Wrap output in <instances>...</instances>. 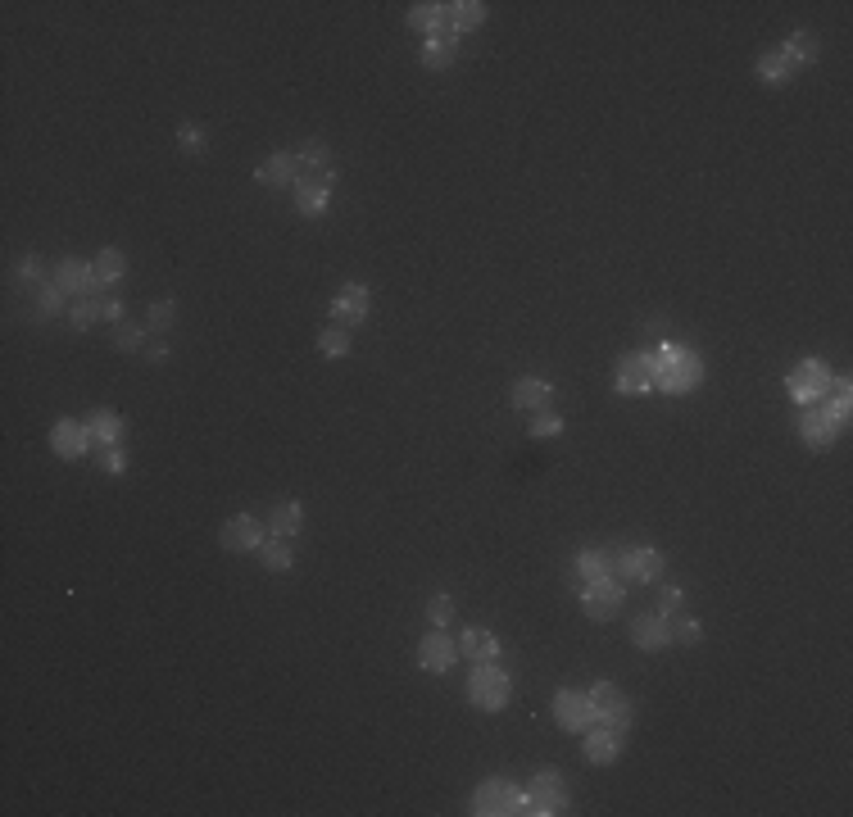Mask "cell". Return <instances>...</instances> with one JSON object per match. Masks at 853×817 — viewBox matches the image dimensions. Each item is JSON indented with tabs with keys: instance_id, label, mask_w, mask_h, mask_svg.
<instances>
[{
	"instance_id": "cell-1",
	"label": "cell",
	"mask_w": 853,
	"mask_h": 817,
	"mask_svg": "<svg viewBox=\"0 0 853 817\" xmlns=\"http://www.w3.org/2000/svg\"><path fill=\"white\" fill-rule=\"evenodd\" d=\"M649 377H654V391H663V395H690L699 382H704V359H699V350H690V345L663 341L654 350Z\"/></svg>"
},
{
	"instance_id": "cell-2",
	"label": "cell",
	"mask_w": 853,
	"mask_h": 817,
	"mask_svg": "<svg viewBox=\"0 0 853 817\" xmlns=\"http://www.w3.org/2000/svg\"><path fill=\"white\" fill-rule=\"evenodd\" d=\"M513 699V677L500 663H472L468 672V704L481 713H500Z\"/></svg>"
},
{
	"instance_id": "cell-3",
	"label": "cell",
	"mask_w": 853,
	"mask_h": 817,
	"mask_svg": "<svg viewBox=\"0 0 853 817\" xmlns=\"http://www.w3.org/2000/svg\"><path fill=\"white\" fill-rule=\"evenodd\" d=\"M613 554V577H622L627 586H654V581H663V554L654 550V545H618Z\"/></svg>"
},
{
	"instance_id": "cell-4",
	"label": "cell",
	"mask_w": 853,
	"mask_h": 817,
	"mask_svg": "<svg viewBox=\"0 0 853 817\" xmlns=\"http://www.w3.org/2000/svg\"><path fill=\"white\" fill-rule=\"evenodd\" d=\"M577 600H581V609H586V618L590 622H613L622 613V604H627V581L622 577H599V581H586L577 591Z\"/></svg>"
},
{
	"instance_id": "cell-5",
	"label": "cell",
	"mask_w": 853,
	"mask_h": 817,
	"mask_svg": "<svg viewBox=\"0 0 853 817\" xmlns=\"http://www.w3.org/2000/svg\"><path fill=\"white\" fill-rule=\"evenodd\" d=\"M831 368H826V359H799L790 373H785V391H790V400L804 409V404H822L826 391H831Z\"/></svg>"
},
{
	"instance_id": "cell-6",
	"label": "cell",
	"mask_w": 853,
	"mask_h": 817,
	"mask_svg": "<svg viewBox=\"0 0 853 817\" xmlns=\"http://www.w3.org/2000/svg\"><path fill=\"white\" fill-rule=\"evenodd\" d=\"M472 813L477 817H495V813H531L536 817V804H531V795H522L513 781H481L477 795H472Z\"/></svg>"
},
{
	"instance_id": "cell-7",
	"label": "cell",
	"mask_w": 853,
	"mask_h": 817,
	"mask_svg": "<svg viewBox=\"0 0 853 817\" xmlns=\"http://www.w3.org/2000/svg\"><path fill=\"white\" fill-rule=\"evenodd\" d=\"M50 277L64 286V296H69V300H100V296H105V282L96 277V264H91V259L64 255Z\"/></svg>"
},
{
	"instance_id": "cell-8",
	"label": "cell",
	"mask_w": 853,
	"mask_h": 817,
	"mask_svg": "<svg viewBox=\"0 0 853 817\" xmlns=\"http://www.w3.org/2000/svg\"><path fill=\"white\" fill-rule=\"evenodd\" d=\"M291 191H295L300 218H323L327 205H332V191H336V168H327V173H300Z\"/></svg>"
},
{
	"instance_id": "cell-9",
	"label": "cell",
	"mask_w": 853,
	"mask_h": 817,
	"mask_svg": "<svg viewBox=\"0 0 853 817\" xmlns=\"http://www.w3.org/2000/svg\"><path fill=\"white\" fill-rule=\"evenodd\" d=\"M795 432H799V441L808 445V450H831L835 441H840V432L844 427L835 423L831 414H826V409H817V404H804V409H799L795 414Z\"/></svg>"
},
{
	"instance_id": "cell-10",
	"label": "cell",
	"mask_w": 853,
	"mask_h": 817,
	"mask_svg": "<svg viewBox=\"0 0 853 817\" xmlns=\"http://www.w3.org/2000/svg\"><path fill=\"white\" fill-rule=\"evenodd\" d=\"M554 722H559L563 731H572V736H581V731L595 727V704H590L586 690H554Z\"/></svg>"
},
{
	"instance_id": "cell-11",
	"label": "cell",
	"mask_w": 853,
	"mask_h": 817,
	"mask_svg": "<svg viewBox=\"0 0 853 817\" xmlns=\"http://www.w3.org/2000/svg\"><path fill=\"white\" fill-rule=\"evenodd\" d=\"M368 309H373V291L363 282H345L341 291L332 296V305H327V314H332L336 327H363V318H368Z\"/></svg>"
},
{
	"instance_id": "cell-12",
	"label": "cell",
	"mask_w": 853,
	"mask_h": 817,
	"mask_svg": "<svg viewBox=\"0 0 853 817\" xmlns=\"http://www.w3.org/2000/svg\"><path fill=\"white\" fill-rule=\"evenodd\" d=\"M454 663H459V640H454L445 627H432L427 636L418 640V668L422 672L441 677V672H450Z\"/></svg>"
},
{
	"instance_id": "cell-13",
	"label": "cell",
	"mask_w": 853,
	"mask_h": 817,
	"mask_svg": "<svg viewBox=\"0 0 853 817\" xmlns=\"http://www.w3.org/2000/svg\"><path fill=\"white\" fill-rule=\"evenodd\" d=\"M264 541H268V527L259 518H250V513H232L223 522V532H218V545L227 554H255Z\"/></svg>"
},
{
	"instance_id": "cell-14",
	"label": "cell",
	"mask_w": 853,
	"mask_h": 817,
	"mask_svg": "<svg viewBox=\"0 0 853 817\" xmlns=\"http://www.w3.org/2000/svg\"><path fill=\"white\" fill-rule=\"evenodd\" d=\"M531 804H536V817H554V813H568V781H563L559 768H540L531 777Z\"/></svg>"
},
{
	"instance_id": "cell-15",
	"label": "cell",
	"mask_w": 853,
	"mask_h": 817,
	"mask_svg": "<svg viewBox=\"0 0 853 817\" xmlns=\"http://www.w3.org/2000/svg\"><path fill=\"white\" fill-rule=\"evenodd\" d=\"M649 368H654V350H631V355H622L618 368H613V386H618V395H649L654 391Z\"/></svg>"
},
{
	"instance_id": "cell-16",
	"label": "cell",
	"mask_w": 853,
	"mask_h": 817,
	"mask_svg": "<svg viewBox=\"0 0 853 817\" xmlns=\"http://www.w3.org/2000/svg\"><path fill=\"white\" fill-rule=\"evenodd\" d=\"M631 645L645 654H663L672 645V618H663V613H640L631 622Z\"/></svg>"
},
{
	"instance_id": "cell-17",
	"label": "cell",
	"mask_w": 853,
	"mask_h": 817,
	"mask_svg": "<svg viewBox=\"0 0 853 817\" xmlns=\"http://www.w3.org/2000/svg\"><path fill=\"white\" fill-rule=\"evenodd\" d=\"M295 178H300V164H295V150H273L264 164L255 168V182L268 191H291Z\"/></svg>"
},
{
	"instance_id": "cell-18",
	"label": "cell",
	"mask_w": 853,
	"mask_h": 817,
	"mask_svg": "<svg viewBox=\"0 0 853 817\" xmlns=\"http://www.w3.org/2000/svg\"><path fill=\"white\" fill-rule=\"evenodd\" d=\"M50 450H55L59 459H82V454L91 450L87 423H78V418H59V423L50 427Z\"/></svg>"
},
{
	"instance_id": "cell-19",
	"label": "cell",
	"mask_w": 853,
	"mask_h": 817,
	"mask_svg": "<svg viewBox=\"0 0 853 817\" xmlns=\"http://www.w3.org/2000/svg\"><path fill=\"white\" fill-rule=\"evenodd\" d=\"M454 640H459V654H463L468 663H500V659H504L500 636H491L486 627H463Z\"/></svg>"
},
{
	"instance_id": "cell-20",
	"label": "cell",
	"mask_w": 853,
	"mask_h": 817,
	"mask_svg": "<svg viewBox=\"0 0 853 817\" xmlns=\"http://www.w3.org/2000/svg\"><path fill=\"white\" fill-rule=\"evenodd\" d=\"M581 754L595 763V768H613L622 758V736L618 731H608V727H590V731H581Z\"/></svg>"
},
{
	"instance_id": "cell-21",
	"label": "cell",
	"mask_w": 853,
	"mask_h": 817,
	"mask_svg": "<svg viewBox=\"0 0 853 817\" xmlns=\"http://www.w3.org/2000/svg\"><path fill=\"white\" fill-rule=\"evenodd\" d=\"M509 404L518 409V414L531 418V414H540V409H550V404H554V386L540 382V377H522V382H513Z\"/></svg>"
},
{
	"instance_id": "cell-22",
	"label": "cell",
	"mask_w": 853,
	"mask_h": 817,
	"mask_svg": "<svg viewBox=\"0 0 853 817\" xmlns=\"http://www.w3.org/2000/svg\"><path fill=\"white\" fill-rule=\"evenodd\" d=\"M486 23V0H454L445 5V37L463 41V32H477Z\"/></svg>"
},
{
	"instance_id": "cell-23",
	"label": "cell",
	"mask_w": 853,
	"mask_h": 817,
	"mask_svg": "<svg viewBox=\"0 0 853 817\" xmlns=\"http://www.w3.org/2000/svg\"><path fill=\"white\" fill-rule=\"evenodd\" d=\"M781 55L795 64L799 73H804V69H813V64L822 60V37H817V32H808V28H799V32H790V37L781 41Z\"/></svg>"
},
{
	"instance_id": "cell-24",
	"label": "cell",
	"mask_w": 853,
	"mask_h": 817,
	"mask_svg": "<svg viewBox=\"0 0 853 817\" xmlns=\"http://www.w3.org/2000/svg\"><path fill=\"white\" fill-rule=\"evenodd\" d=\"M69 305H73V300L64 296V286H59L55 277H46L41 286H32V318H37V323H46V318H59V314H69Z\"/></svg>"
},
{
	"instance_id": "cell-25",
	"label": "cell",
	"mask_w": 853,
	"mask_h": 817,
	"mask_svg": "<svg viewBox=\"0 0 853 817\" xmlns=\"http://www.w3.org/2000/svg\"><path fill=\"white\" fill-rule=\"evenodd\" d=\"M754 73H758V82H763V87H790V82L799 78V69L781 55V46L763 50V55L754 60Z\"/></svg>"
},
{
	"instance_id": "cell-26",
	"label": "cell",
	"mask_w": 853,
	"mask_h": 817,
	"mask_svg": "<svg viewBox=\"0 0 853 817\" xmlns=\"http://www.w3.org/2000/svg\"><path fill=\"white\" fill-rule=\"evenodd\" d=\"M91 432V445H123L128 441V423L114 409H91V418H82Z\"/></svg>"
},
{
	"instance_id": "cell-27",
	"label": "cell",
	"mask_w": 853,
	"mask_h": 817,
	"mask_svg": "<svg viewBox=\"0 0 853 817\" xmlns=\"http://www.w3.org/2000/svg\"><path fill=\"white\" fill-rule=\"evenodd\" d=\"M459 46L463 41H454V37H427L418 46V64L422 69H432V73H441V69H450V64L459 60Z\"/></svg>"
},
{
	"instance_id": "cell-28",
	"label": "cell",
	"mask_w": 853,
	"mask_h": 817,
	"mask_svg": "<svg viewBox=\"0 0 853 817\" xmlns=\"http://www.w3.org/2000/svg\"><path fill=\"white\" fill-rule=\"evenodd\" d=\"M409 28L418 32L422 41L445 37V5H436V0H418V5H409Z\"/></svg>"
},
{
	"instance_id": "cell-29",
	"label": "cell",
	"mask_w": 853,
	"mask_h": 817,
	"mask_svg": "<svg viewBox=\"0 0 853 817\" xmlns=\"http://www.w3.org/2000/svg\"><path fill=\"white\" fill-rule=\"evenodd\" d=\"M264 527H268V536H282V541H291V536L304 527V509L295 500H277L273 509H268Z\"/></svg>"
},
{
	"instance_id": "cell-30",
	"label": "cell",
	"mask_w": 853,
	"mask_h": 817,
	"mask_svg": "<svg viewBox=\"0 0 853 817\" xmlns=\"http://www.w3.org/2000/svg\"><path fill=\"white\" fill-rule=\"evenodd\" d=\"M295 164H300V173H327L332 168V146L323 137H304L295 146Z\"/></svg>"
},
{
	"instance_id": "cell-31",
	"label": "cell",
	"mask_w": 853,
	"mask_h": 817,
	"mask_svg": "<svg viewBox=\"0 0 853 817\" xmlns=\"http://www.w3.org/2000/svg\"><path fill=\"white\" fill-rule=\"evenodd\" d=\"M572 568H577V581L586 586V581H599V577H608V572H613V554L599 550V545H586V550L577 554V563H572Z\"/></svg>"
},
{
	"instance_id": "cell-32",
	"label": "cell",
	"mask_w": 853,
	"mask_h": 817,
	"mask_svg": "<svg viewBox=\"0 0 853 817\" xmlns=\"http://www.w3.org/2000/svg\"><path fill=\"white\" fill-rule=\"evenodd\" d=\"M631 722H636V709H631L627 695H618L608 709H595V727H608V731H618V736H627Z\"/></svg>"
},
{
	"instance_id": "cell-33",
	"label": "cell",
	"mask_w": 853,
	"mask_h": 817,
	"mask_svg": "<svg viewBox=\"0 0 853 817\" xmlns=\"http://www.w3.org/2000/svg\"><path fill=\"white\" fill-rule=\"evenodd\" d=\"M91 264H96V277L105 286H118L123 277H128V255H123L118 246H100V255L91 259Z\"/></svg>"
},
{
	"instance_id": "cell-34",
	"label": "cell",
	"mask_w": 853,
	"mask_h": 817,
	"mask_svg": "<svg viewBox=\"0 0 853 817\" xmlns=\"http://www.w3.org/2000/svg\"><path fill=\"white\" fill-rule=\"evenodd\" d=\"M255 554H259V563H264L268 572H291L295 568V550H291V541H282V536H268Z\"/></svg>"
},
{
	"instance_id": "cell-35",
	"label": "cell",
	"mask_w": 853,
	"mask_h": 817,
	"mask_svg": "<svg viewBox=\"0 0 853 817\" xmlns=\"http://www.w3.org/2000/svg\"><path fill=\"white\" fill-rule=\"evenodd\" d=\"M354 350V332L350 327H323V332H318V355L323 359H345Z\"/></svg>"
},
{
	"instance_id": "cell-36",
	"label": "cell",
	"mask_w": 853,
	"mask_h": 817,
	"mask_svg": "<svg viewBox=\"0 0 853 817\" xmlns=\"http://www.w3.org/2000/svg\"><path fill=\"white\" fill-rule=\"evenodd\" d=\"M146 336H150V327H141V323H114V350H123V355H137V350H146Z\"/></svg>"
},
{
	"instance_id": "cell-37",
	"label": "cell",
	"mask_w": 853,
	"mask_h": 817,
	"mask_svg": "<svg viewBox=\"0 0 853 817\" xmlns=\"http://www.w3.org/2000/svg\"><path fill=\"white\" fill-rule=\"evenodd\" d=\"M563 432V414H554V409H540V414L527 418V436L531 441H550V436Z\"/></svg>"
},
{
	"instance_id": "cell-38",
	"label": "cell",
	"mask_w": 853,
	"mask_h": 817,
	"mask_svg": "<svg viewBox=\"0 0 853 817\" xmlns=\"http://www.w3.org/2000/svg\"><path fill=\"white\" fill-rule=\"evenodd\" d=\"M173 323H177V300H150V309H146V327L150 332H173Z\"/></svg>"
},
{
	"instance_id": "cell-39",
	"label": "cell",
	"mask_w": 853,
	"mask_h": 817,
	"mask_svg": "<svg viewBox=\"0 0 853 817\" xmlns=\"http://www.w3.org/2000/svg\"><path fill=\"white\" fill-rule=\"evenodd\" d=\"M422 618H427V627H450V622H454V600H450V591H436L432 600H427V609H422Z\"/></svg>"
},
{
	"instance_id": "cell-40",
	"label": "cell",
	"mask_w": 853,
	"mask_h": 817,
	"mask_svg": "<svg viewBox=\"0 0 853 817\" xmlns=\"http://www.w3.org/2000/svg\"><path fill=\"white\" fill-rule=\"evenodd\" d=\"M100 323V300H73L69 305V327L73 332H87V327Z\"/></svg>"
},
{
	"instance_id": "cell-41",
	"label": "cell",
	"mask_w": 853,
	"mask_h": 817,
	"mask_svg": "<svg viewBox=\"0 0 853 817\" xmlns=\"http://www.w3.org/2000/svg\"><path fill=\"white\" fill-rule=\"evenodd\" d=\"M681 609H686V586H658V609L663 618H681Z\"/></svg>"
},
{
	"instance_id": "cell-42",
	"label": "cell",
	"mask_w": 853,
	"mask_h": 817,
	"mask_svg": "<svg viewBox=\"0 0 853 817\" xmlns=\"http://www.w3.org/2000/svg\"><path fill=\"white\" fill-rule=\"evenodd\" d=\"M177 146H182V155H205V146H209V137L205 132L196 128V123H182V128H177Z\"/></svg>"
},
{
	"instance_id": "cell-43",
	"label": "cell",
	"mask_w": 853,
	"mask_h": 817,
	"mask_svg": "<svg viewBox=\"0 0 853 817\" xmlns=\"http://www.w3.org/2000/svg\"><path fill=\"white\" fill-rule=\"evenodd\" d=\"M672 640H681V645H699V640H704V622L686 618V613H681V618H672Z\"/></svg>"
},
{
	"instance_id": "cell-44",
	"label": "cell",
	"mask_w": 853,
	"mask_h": 817,
	"mask_svg": "<svg viewBox=\"0 0 853 817\" xmlns=\"http://www.w3.org/2000/svg\"><path fill=\"white\" fill-rule=\"evenodd\" d=\"M123 468H128V450L123 445H100V473L123 477Z\"/></svg>"
},
{
	"instance_id": "cell-45",
	"label": "cell",
	"mask_w": 853,
	"mask_h": 817,
	"mask_svg": "<svg viewBox=\"0 0 853 817\" xmlns=\"http://www.w3.org/2000/svg\"><path fill=\"white\" fill-rule=\"evenodd\" d=\"M14 277H19V282H28V286H41V282H46V268H41V255H23L19 264H14Z\"/></svg>"
},
{
	"instance_id": "cell-46",
	"label": "cell",
	"mask_w": 853,
	"mask_h": 817,
	"mask_svg": "<svg viewBox=\"0 0 853 817\" xmlns=\"http://www.w3.org/2000/svg\"><path fill=\"white\" fill-rule=\"evenodd\" d=\"M586 695H590V704H595V709H608V704L622 695V686H618V681H595Z\"/></svg>"
},
{
	"instance_id": "cell-47",
	"label": "cell",
	"mask_w": 853,
	"mask_h": 817,
	"mask_svg": "<svg viewBox=\"0 0 853 817\" xmlns=\"http://www.w3.org/2000/svg\"><path fill=\"white\" fill-rule=\"evenodd\" d=\"M100 318H105V323H123V296H118V291L100 296Z\"/></svg>"
},
{
	"instance_id": "cell-48",
	"label": "cell",
	"mask_w": 853,
	"mask_h": 817,
	"mask_svg": "<svg viewBox=\"0 0 853 817\" xmlns=\"http://www.w3.org/2000/svg\"><path fill=\"white\" fill-rule=\"evenodd\" d=\"M168 355H173V350H168L164 341H159V345H146V359H150V364H164Z\"/></svg>"
}]
</instances>
